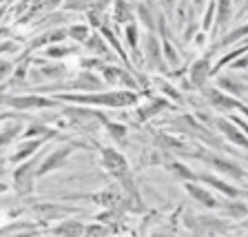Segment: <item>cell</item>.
<instances>
[{
    "instance_id": "obj_1",
    "label": "cell",
    "mask_w": 248,
    "mask_h": 237,
    "mask_svg": "<svg viewBox=\"0 0 248 237\" xmlns=\"http://www.w3.org/2000/svg\"><path fill=\"white\" fill-rule=\"evenodd\" d=\"M62 100H76V102H93V104H111V107H124V104H133L138 95L129 91L118 93H102V95H60Z\"/></svg>"
},
{
    "instance_id": "obj_2",
    "label": "cell",
    "mask_w": 248,
    "mask_h": 237,
    "mask_svg": "<svg viewBox=\"0 0 248 237\" xmlns=\"http://www.w3.org/2000/svg\"><path fill=\"white\" fill-rule=\"evenodd\" d=\"M71 149H73V146H60L56 153L49 155V158L42 162L40 169L36 171V175H45V173H49L51 169H60V166H64V164H67V158L71 155Z\"/></svg>"
},
{
    "instance_id": "obj_3",
    "label": "cell",
    "mask_w": 248,
    "mask_h": 237,
    "mask_svg": "<svg viewBox=\"0 0 248 237\" xmlns=\"http://www.w3.org/2000/svg\"><path fill=\"white\" fill-rule=\"evenodd\" d=\"M7 104L16 109H36V107H53L51 100L38 98V95H18V98H5Z\"/></svg>"
},
{
    "instance_id": "obj_4",
    "label": "cell",
    "mask_w": 248,
    "mask_h": 237,
    "mask_svg": "<svg viewBox=\"0 0 248 237\" xmlns=\"http://www.w3.org/2000/svg\"><path fill=\"white\" fill-rule=\"evenodd\" d=\"M33 175H36V171H33V162H29V164L20 166V169L16 171V189H18L22 195H27V193L31 191Z\"/></svg>"
},
{
    "instance_id": "obj_5",
    "label": "cell",
    "mask_w": 248,
    "mask_h": 237,
    "mask_svg": "<svg viewBox=\"0 0 248 237\" xmlns=\"http://www.w3.org/2000/svg\"><path fill=\"white\" fill-rule=\"evenodd\" d=\"M206 98L211 100L215 107H222V109H239L242 113H246V107H244L242 102H237V100L228 98V95H224V93H219L217 89H206Z\"/></svg>"
},
{
    "instance_id": "obj_6",
    "label": "cell",
    "mask_w": 248,
    "mask_h": 237,
    "mask_svg": "<svg viewBox=\"0 0 248 237\" xmlns=\"http://www.w3.org/2000/svg\"><path fill=\"white\" fill-rule=\"evenodd\" d=\"M197 158H202V160H206L208 164H213L217 171H222V173H228V175L237 177V180H242V177H244V171H242V169H237V166L232 164V162L219 160V158H211V155H197Z\"/></svg>"
},
{
    "instance_id": "obj_7",
    "label": "cell",
    "mask_w": 248,
    "mask_h": 237,
    "mask_svg": "<svg viewBox=\"0 0 248 237\" xmlns=\"http://www.w3.org/2000/svg\"><path fill=\"white\" fill-rule=\"evenodd\" d=\"M211 76V64H208V58H202V60H197L195 64H193L191 69V80L195 87H202L204 84V80Z\"/></svg>"
},
{
    "instance_id": "obj_8",
    "label": "cell",
    "mask_w": 248,
    "mask_h": 237,
    "mask_svg": "<svg viewBox=\"0 0 248 237\" xmlns=\"http://www.w3.org/2000/svg\"><path fill=\"white\" fill-rule=\"evenodd\" d=\"M217 129L222 131L224 135H226L231 142H235V144H239V146H246V138H244V131H235L232 129V124H228L226 120H217Z\"/></svg>"
},
{
    "instance_id": "obj_9",
    "label": "cell",
    "mask_w": 248,
    "mask_h": 237,
    "mask_svg": "<svg viewBox=\"0 0 248 237\" xmlns=\"http://www.w3.org/2000/svg\"><path fill=\"white\" fill-rule=\"evenodd\" d=\"M219 87L228 89L232 95H237V98H244V93H246V82H244V78H222L219 80Z\"/></svg>"
},
{
    "instance_id": "obj_10",
    "label": "cell",
    "mask_w": 248,
    "mask_h": 237,
    "mask_svg": "<svg viewBox=\"0 0 248 237\" xmlns=\"http://www.w3.org/2000/svg\"><path fill=\"white\" fill-rule=\"evenodd\" d=\"M102 155H104V162H107V166H108L111 171H113V173L122 175L124 171H126V162H124L122 158H120V155L115 153V151L104 149V151H102Z\"/></svg>"
},
{
    "instance_id": "obj_11",
    "label": "cell",
    "mask_w": 248,
    "mask_h": 237,
    "mask_svg": "<svg viewBox=\"0 0 248 237\" xmlns=\"http://www.w3.org/2000/svg\"><path fill=\"white\" fill-rule=\"evenodd\" d=\"M146 51H149V62L153 69H164L162 64V56H160V42L155 40L153 36L146 38Z\"/></svg>"
},
{
    "instance_id": "obj_12",
    "label": "cell",
    "mask_w": 248,
    "mask_h": 237,
    "mask_svg": "<svg viewBox=\"0 0 248 237\" xmlns=\"http://www.w3.org/2000/svg\"><path fill=\"white\" fill-rule=\"evenodd\" d=\"M186 189H188V193H191L195 200H200L204 206H208V208H215L217 206V200L211 195V193L204 191V189H200V186H193V184H186Z\"/></svg>"
},
{
    "instance_id": "obj_13",
    "label": "cell",
    "mask_w": 248,
    "mask_h": 237,
    "mask_svg": "<svg viewBox=\"0 0 248 237\" xmlns=\"http://www.w3.org/2000/svg\"><path fill=\"white\" fill-rule=\"evenodd\" d=\"M104 78H107L108 82H126L129 87H135V82L131 80L122 69H113V67H104Z\"/></svg>"
},
{
    "instance_id": "obj_14",
    "label": "cell",
    "mask_w": 248,
    "mask_h": 237,
    "mask_svg": "<svg viewBox=\"0 0 248 237\" xmlns=\"http://www.w3.org/2000/svg\"><path fill=\"white\" fill-rule=\"evenodd\" d=\"M204 182H208V184H213L215 189H219L222 193H226V195H231V197H237V195H242V191H237L235 186H228L226 182H222V180H217V177H211V175H200Z\"/></svg>"
},
{
    "instance_id": "obj_15",
    "label": "cell",
    "mask_w": 248,
    "mask_h": 237,
    "mask_svg": "<svg viewBox=\"0 0 248 237\" xmlns=\"http://www.w3.org/2000/svg\"><path fill=\"white\" fill-rule=\"evenodd\" d=\"M42 142H45V140H33V142H27V144H22V149L18 151V153H16L14 158H11V160H14V162H22V160L27 158V155L33 153V151H36L38 146L42 144Z\"/></svg>"
},
{
    "instance_id": "obj_16",
    "label": "cell",
    "mask_w": 248,
    "mask_h": 237,
    "mask_svg": "<svg viewBox=\"0 0 248 237\" xmlns=\"http://www.w3.org/2000/svg\"><path fill=\"white\" fill-rule=\"evenodd\" d=\"M231 18V0H219V16H217V25L224 27Z\"/></svg>"
},
{
    "instance_id": "obj_17",
    "label": "cell",
    "mask_w": 248,
    "mask_h": 237,
    "mask_svg": "<svg viewBox=\"0 0 248 237\" xmlns=\"http://www.w3.org/2000/svg\"><path fill=\"white\" fill-rule=\"evenodd\" d=\"M170 171H173L175 175L184 177V180H193V177H195V173H191V171L186 169L184 164H180V162H175V164H170Z\"/></svg>"
},
{
    "instance_id": "obj_18",
    "label": "cell",
    "mask_w": 248,
    "mask_h": 237,
    "mask_svg": "<svg viewBox=\"0 0 248 237\" xmlns=\"http://www.w3.org/2000/svg\"><path fill=\"white\" fill-rule=\"evenodd\" d=\"M115 9H118V20H129L131 11H129V5H126L124 0H118V2H115Z\"/></svg>"
},
{
    "instance_id": "obj_19",
    "label": "cell",
    "mask_w": 248,
    "mask_h": 237,
    "mask_svg": "<svg viewBox=\"0 0 248 237\" xmlns=\"http://www.w3.org/2000/svg\"><path fill=\"white\" fill-rule=\"evenodd\" d=\"M69 36L76 38L78 42H84V38L89 36V29H87V27H73V29L69 31Z\"/></svg>"
},
{
    "instance_id": "obj_20",
    "label": "cell",
    "mask_w": 248,
    "mask_h": 237,
    "mask_svg": "<svg viewBox=\"0 0 248 237\" xmlns=\"http://www.w3.org/2000/svg\"><path fill=\"white\" fill-rule=\"evenodd\" d=\"M18 131H20V126H11V129H7L5 133L0 135V146L2 144H7V142H11V140L18 135Z\"/></svg>"
},
{
    "instance_id": "obj_21",
    "label": "cell",
    "mask_w": 248,
    "mask_h": 237,
    "mask_svg": "<svg viewBox=\"0 0 248 237\" xmlns=\"http://www.w3.org/2000/svg\"><path fill=\"white\" fill-rule=\"evenodd\" d=\"M93 0H67V9H84L89 7Z\"/></svg>"
},
{
    "instance_id": "obj_22",
    "label": "cell",
    "mask_w": 248,
    "mask_h": 237,
    "mask_svg": "<svg viewBox=\"0 0 248 237\" xmlns=\"http://www.w3.org/2000/svg\"><path fill=\"white\" fill-rule=\"evenodd\" d=\"M87 47H91V49H95V51H100V53H107V45H102V40H100L98 36L91 38V42H87Z\"/></svg>"
},
{
    "instance_id": "obj_23",
    "label": "cell",
    "mask_w": 248,
    "mask_h": 237,
    "mask_svg": "<svg viewBox=\"0 0 248 237\" xmlns=\"http://www.w3.org/2000/svg\"><path fill=\"white\" fill-rule=\"evenodd\" d=\"M84 228L82 226H76V224H62L60 228H56V233H82Z\"/></svg>"
},
{
    "instance_id": "obj_24",
    "label": "cell",
    "mask_w": 248,
    "mask_h": 237,
    "mask_svg": "<svg viewBox=\"0 0 248 237\" xmlns=\"http://www.w3.org/2000/svg\"><path fill=\"white\" fill-rule=\"evenodd\" d=\"M164 51H166V58H169L170 64H177V60H180V58L175 56V51H173V47H170L169 40H164Z\"/></svg>"
},
{
    "instance_id": "obj_25",
    "label": "cell",
    "mask_w": 248,
    "mask_h": 237,
    "mask_svg": "<svg viewBox=\"0 0 248 237\" xmlns=\"http://www.w3.org/2000/svg\"><path fill=\"white\" fill-rule=\"evenodd\" d=\"M126 36H129V45H131V49L135 51V45H138V42H135V25H129V27H126Z\"/></svg>"
},
{
    "instance_id": "obj_26",
    "label": "cell",
    "mask_w": 248,
    "mask_h": 237,
    "mask_svg": "<svg viewBox=\"0 0 248 237\" xmlns=\"http://www.w3.org/2000/svg\"><path fill=\"white\" fill-rule=\"evenodd\" d=\"M213 14H215V5L208 7L206 16H204V29H211V18H213Z\"/></svg>"
},
{
    "instance_id": "obj_27",
    "label": "cell",
    "mask_w": 248,
    "mask_h": 237,
    "mask_svg": "<svg viewBox=\"0 0 248 237\" xmlns=\"http://www.w3.org/2000/svg\"><path fill=\"white\" fill-rule=\"evenodd\" d=\"M67 53H69V49H49V56H53V58L67 56Z\"/></svg>"
},
{
    "instance_id": "obj_28",
    "label": "cell",
    "mask_w": 248,
    "mask_h": 237,
    "mask_svg": "<svg viewBox=\"0 0 248 237\" xmlns=\"http://www.w3.org/2000/svg\"><path fill=\"white\" fill-rule=\"evenodd\" d=\"M9 71H11V64H9V62H2V64H0V80H2V78H5Z\"/></svg>"
},
{
    "instance_id": "obj_29",
    "label": "cell",
    "mask_w": 248,
    "mask_h": 237,
    "mask_svg": "<svg viewBox=\"0 0 248 237\" xmlns=\"http://www.w3.org/2000/svg\"><path fill=\"white\" fill-rule=\"evenodd\" d=\"M195 2H197V5H202V2H204V0H195Z\"/></svg>"
}]
</instances>
